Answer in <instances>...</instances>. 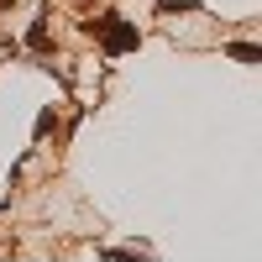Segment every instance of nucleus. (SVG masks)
Segmentation results:
<instances>
[{
  "label": "nucleus",
  "mask_w": 262,
  "mask_h": 262,
  "mask_svg": "<svg viewBox=\"0 0 262 262\" xmlns=\"http://www.w3.org/2000/svg\"><path fill=\"white\" fill-rule=\"evenodd\" d=\"M231 58H242V63H257V58H262V53H257V48H252V42H236V48H231Z\"/></svg>",
  "instance_id": "2"
},
{
  "label": "nucleus",
  "mask_w": 262,
  "mask_h": 262,
  "mask_svg": "<svg viewBox=\"0 0 262 262\" xmlns=\"http://www.w3.org/2000/svg\"><path fill=\"white\" fill-rule=\"evenodd\" d=\"M95 32H105V53H126V48H137V27L131 21H121V16H100V21H90Z\"/></svg>",
  "instance_id": "1"
}]
</instances>
